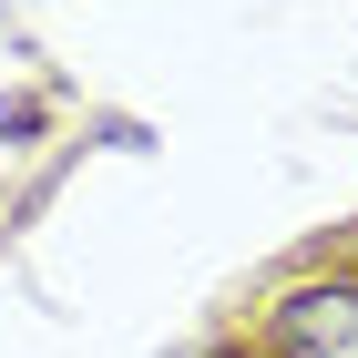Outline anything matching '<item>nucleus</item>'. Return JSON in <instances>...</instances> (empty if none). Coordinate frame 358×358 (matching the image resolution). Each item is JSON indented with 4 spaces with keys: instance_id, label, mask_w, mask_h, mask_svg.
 I'll use <instances>...</instances> for the list:
<instances>
[{
    "instance_id": "nucleus-1",
    "label": "nucleus",
    "mask_w": 358,
    "mask_h": 358,
    "mask_svg": "<svg viewBox=\"0 0 358 358\" xmlns=\"http://www.w3.org/2000/svg\"><path fill=\"white\" fill-rule=\"evenodd\" d=\"M276 358H358V287H297L266 317Z\"/></svg>"
}]
</instances>
